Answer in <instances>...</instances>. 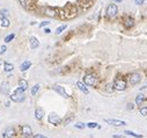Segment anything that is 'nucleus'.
<instances>
[{"mask_svg":"<svg viewBox=\"0 0 147 138\" xmlns=\"http://www.w3.org/2000/svg\"><path fill=\"white\" fill-rule=\"evenodd\" d=\"M24 99H26V95H24V91H22L20 87H17L14 93L10 95V100L14 102H23Z\"/></svg>","mask_w":147,"mask_h":138,"instance_id":"obj_1","label":"nucleus"},{"mask_svg":"<svg viewBox=\"0 0 147 138\" xmlns=\"http://www.w3.org/2000/svg\"><path fill=\"white\" fill-rule=\"evenodd\" d=\"M52 89H53L54 92H57L59 95H61L64 99H70L71 96L66 93V91H65V88L63 87V86H60V85H53L52 86Z\"/></svg>","mask_w":147,"mask_h":138,"instance_id":"obj_2","label":"nucleus"},{"mask_svg":"<svg viewBox=\"0 0 147 138\" xmlns=\"http://www.w3.org/2000/svg\"><path fill=\"white\" fill-rule=\"evenodd\" d=\"M114 88L119 92L125 91L126 89V81L123 80V79H116V81L114 82Z\"/></svg>","mask_w":147,"mask_h":138,"instance_id":"obj_3","label":"nucleus"},{"mask_svg":"<svg viewBox=\"0 0 147 138\" xmlns=\"http://www.w3.org/2000/svg\"><path fill=\"white\" fill-rule=\"evenodd\" d=\"M48 121H49V123H51V124L58 125V124H60L61 118H60V116L58 114H56V113H51V114L49 115V117H48Z\"/></svg>","mask_w":147,"mask_h":138,"instance_id":"obj_4","label":"nucleus"},{"mask_svg":"<svg viewBox=\"0 0 147 138\" xmlns=\"http://www.w3.org/2000/svg\"><path fill=\"white\" fill-rule=\"evenodd\" d=\"M118 13V8H117V5L115 3H110L109 6L107 7V15L110 17H115Z\"/></svg>","mask_w":147,"mask_h":138,"instance_id":"obj_5","label":"nucleus"},{"mask_svg":"<svg viewBox=\"0 0 147 138\" xmlns=\"http://www.w3.org/2000/svg\"><path fill=\"white\" fill-rule=\"evenodd\" d=\"M104 122H107V123H109L110 125H114V127H124V125L127 124L125 121L114 120V118H104Z\"/></svg>","mask_w":147,"mask_h":138,"instance_id":"obj_6","label":"nucleus"},{"mask_svg":"<svg viewBox=\"0 0 147 138\" xmlns=\"http://www.w3.org/2000/svg\"><path fill=\"white\" fill-rule=\"evenodd\" d=\"M84 82L86 86H94L96 84V78L93 74H86L84 77Z\"/></svg>","mask_w":147,"mask_h":138,"instance_id":"obj_7","label":"nucleus"},{"mask_svg":"<svg viewBox=\"0 0 147 138\" xmlns=\"http://www.w3.org/2000/svg\"><path fill=\"white\" fill-rule=\"evenodd\" d=\"M44 12V15H47V16H50V17H56L57 16V9H54L52 7H45L43 9Z\"/></svg>","mask_w":147,"mask_h":138,"instance_id":"obj_8","label":"nucleus"},{"mask_svg":"<svg viewBox=\"0 0 147 138\" xmlns=\"http://www.w3.org/2000/svg\"><path fill=\"white\" fill-rule=\"evenodd\" d=\"M141 81V74L140 73H133L130 77V84L131 85H137Z\"/></svg>","mask_w":147,"mask_h":138,"instance_id":"obj_9","label":"nucleus"},{"mask_svg":"<svg viewBox=\"0 0 147 138\" xmlns=\"http://www.w3.org/2000/svg\"><path fill=\"white\" fill-rule=\"evenodd\" d=\"M43 116H44V110H43V108L37 107L36 109H35V117H36V120L41 121V120L43 118Z\"/></svg>","mask_w":147,"mask_h":138,"instance_id":"obj_10","label":"nucleus"},{"mask_svg":"<svg viewBox=\"0 0 147 138\" xmlns=\"http://www.w3.org/2000/svg\"><path fill=\"white\" fill-rule=\"evenodd\" d=\"M29 44L31 49H37L40 47V41L37 40L36 37H30L29 38Z\"/></svg>","mask_w":147,"mask_h":138,"instance_id":"obj_11","label":"nucleus"},{"mask_svg":"<svg viewBox=\"0 0 147 138\" xmlns=\"http://www.w3.org/2000/svg\"><path fill=\"white\" fill-rule=\"evenodd\" d=\"M22 134H23L24 137H29L33 134V130H31V128H30L29 125H23L22 127Z\"/></svg>","mask_w":147,"mask_h":138,"instance_id":"obj_12","label":"nucleus"},{"mask_svg":"<svg viewBox=\"0 0 147 138\" xmlns=\"http://www.w3.org/2000/svg\"><path fill=\"white\" fill-rule=\"evenodd\" d=\"M14 135H15V130H14L13 128H7L2 136L3 137H7V138H10V137H13Z\"/></svg>","mask_w":147,"mask_h":138,"instance_id":"obj_13","label":"nucleus"},{"mask_svg":"<svg viewBox=\"0 0 147 138\" xmlns=\"http://www.w3.org/2000/svg\"><path fill=\"white\" fill-rule=\"evenodd\" d=\"M0 24H1V27L3 28H7V27H9V19L7 16H1V19H0Z\"/></svg>","mask_w":147,"mask_h":138,"instance_id":"obj_14","label":"nucleus"},{"mask_svg":"<svg viewBox=\"0 0 147 138\" xmlns=\"http://www.w3.org/2000/svg\"><path fill=\"white\" fill-rule=\"evenodd\" d=\"M77 86H78V88H79V89H80L81 92H84L85 94H88V93H89V91L87 89V86L85 85V82L78 81V82H77Z\"/></svg>","mask_w":147,"mask_h":138,"instance_id":"obj_15","label":"nucleus"},{"mask_svg":"<svg viewBox=\"0 0 147 138\" xmlns=\"http://www.w3.org/2000/svg\"><path fill=\"white\" fill-rule=\"evenodd\" d=\"M30 66H31V62L26 61V62H23V63L20 65V71H21V72H24V71L29 70Z\"/></svg>","mask_w":147,"mask_h":138,"instance_id":"obj_16","label":"nucleus"},{"mask_svg":"<svg viewBox=\"0 0 147 138\" xmlns=\"http://www.w3.org/2000/svg\"><path fill=\"white\" fill-rule=\"evenodd\" d=\"M19 87L22 89V91H27L28 89V81L26 79H21L19 81Z\"/></svg>","mask_w":147,"mask_h":138,"instance_id":"obj_17","label":"nucleus"},{"mask_svg":"<svg viewBox=\"0 0 147 138\" xmlns=\"http://www.w3.org/2000/svg\"><path fill=\"white\" fill-rule=\"evenodd\" d=\"M144 101H145V95L139 93V94L136 96V104H137V106H140V104H143Z\"/></svg>","mask_w":147,"mask_h":138,"instance_id":"obj_18","label":"nucleus"},{"mask_svg":"<svg viewBox=\"0 0 147 138\" xmlns=\"http://www.w3.org/2000/svg\"><path fill=\"white\" fill-rule=\"evenodd\" d=\"M134 26V21L132 17H126V20H125V27L127 28V29H130V28H132Z\"/></svg>","mask_w":147,"mask_h":138,"instance_id":"obj_19","label":"nucleus"},{"mask_svg":"<svg viewBox=\"0 0 147 138\" xmlns=\"http://www.w3.org/2000/svg\"><path fill=\"white\" fill-rule=\"evenodd\" d=\"M0 92H1L2 94H8V92H9V86H8L7 82H2L1 88H0Z\"/></svg>","mask_w":147,"mask_h":138,"instance_id":"obj_20","label":"nucleus"},{"mask_svg":"<svg viewBox=\"0 0 147 138\" xmlns=\"http://www.w3.org/2000/svg\"><path fill=\"white\" fill-rule=\"evenodd\" d=\"M20 1V3L22 5V7H24V8H29L30 5L33 3V0H19Z\"/></svg>","mask_w":147,"mask_h":138,"instance_id":"obj_21","label":"nucleus"},{"mask_svg":"<svg viewBox=\"0 0 147 138\" xmlns=\"http://www.w3.org/2000/svg\"><path fill=\"white\" fill-rule=\"evenodd\" d=\"M13 69H14V65L10 64V63H5L3 64V70L6 72H10V71H13Z\"/></svg>","mask_w":147,"mask_h":138,"instance_id":"obj_22","label":"nucleus"},{"mask_svg":"<svg viewBox=\"0 0 147 138\" xmlns=\"http://www.w3.org/2000/svg\"><path fill=\"white\" fill-rule=\"evenodd\" d=\"M38 91H40V85L38 84H36L35 86H34L33 88H31V91H30V93H31V95L33 96H35V95L38 93Z\"/></svg>","mask_w":147,"mask_h":138,"instance_id":"obj_23","label":"nucleus"},{"mask_svg":"<svg viewBox=\"0 0 147 138\" xmlns=\"http://www.w3.org/2000/svg\"><path fill=\"white\" fill-rule=\"evenodd\" d=\"M125 134L129 136H131V137H136V138H143V135H138V134H136V132L133 131H130V130H126L125 131Z\"/></svg>","mask_w":147,"mask_h":138,"instance_id":"obj_24","label":"nucleus"},{"mask_svg":"<svg viewBox=\"0 0 147 138\" xmlns=\"http://www.w3.org/2000/svg\"><path fill=\"white\" fill-rule=\"evenodd\" d=\"M67 28V24H63V26H60V27L57 28V30H56V35H60L61 33H63L65 29Z\"/></svg>","mask_w":147,"mask_h":138,"instance_id":"obj_25","label":"nucleus"},{"mask_svg":"<svg viewBox=\"0 0 147 138\" xmlns=\"http://www.w3.org/2000/svg\"><path fill=\"white\" fill-rule=\"evenodd\" d=\"M86 127L89 129H94V128H100V125L97 124L96 122H89V123H87L86 124Z\"/></svg>","mask_w":147,"mask_h":138,"instance_id":"obj_26","label":"nucleus"},{"mask_svg":"<svg viewBox=\"0 0 147 138\" xmlns=\"http://www.w3.org/2000/svg\"><path fill=\"white\" fill-rule=\"evenodd\" d=\"M14 38H15V34H9V35H7L6 37H5V42H6V43H9L10 41H13Z\"/></svg>","mask_w":147,"mask_h":138,"instance_id":"obj_27","label":"nucleus"},{"mask_svg":"<svg viewBox=\"0 0 147 138\" xmlns=\"http://www.w3.org/2000/svg\"><path fill=\"white\" fill-rule=\"evenodd\" d=\"M8 14H9V10L7 8H1L0 9V16H8Z\"/></svg>","mask_w":147,"mask_h":138,"instance_id":"obj_28","label":"nucleus"},{"mask_svg":"<svg viewBox=\"0 0 147 138\" xmlns=\"http://www.w3.org/2000/svg\"><path fill=\"white\" fill-rule=\"evenodd\" d=\"M139 111H140V114L143 115V116H147V107L146 106H145V107H140Z\"/></svg>","mask_w":147,"mask_h":138,"instance_id":"obj_29","label":"nucleus"},{"mask_svg":"<svg viewBox=\"0 0 147 138\" xmlns=\"http://www.w3.org/2000/svg\"><path fill=\"white\" fill-rule=\"evenodd\" d=\"M6 50H7L6 45H1V47H0V55L5 54V52H6Z\"/></svg>","mask_w":147,"mask_h":138,"instance_id":"obj_30","label":"nucleus"},{"mask_svg":"<svg viewBox=\"0 0 147 138\" xmlns=\"http://www.w3.org/2000/svg\"><path fill=\"white\" fill-rule=\"evenodd\" d=\"M134 2H136V5H138V6H141V5L145 3V0H134Z\"/></svg>","mask_w":147,"mask_h":138,"instance_id":"obj_31","label":"nucleus"},{"mask_svg":"<svg viewBox=\"0 0 147 138\" xmlns=\"http://www.w3.org/2000/svg\"><path fill=\"white\" fill-rule=\"evenodd\" d=\"M85 127H86V124H84V123H77L75 124V128H78V129H84Z\"/></svg>","mask_w":147,"mask_h":138,"instance_id":"obj_32","label":"nucleus"},{"mask_svg":"<svg viewBox=\"0 0 147 138\" xmlns=\"http://www.w3.org/2000/svg\"><path fill=\"white\" fill-rule=\"evenodd\" d=\"M50 23V21H44V22H42V23H40V27H45V26H48V24Z\"/></svg>","mask_w":147,"mask_h":138,"instance_id":"obj_33","label":"nucleus"},{"mask_svg":"<svg viewBox=\"0 0 147 138\" xmlns=\"http://www.w3.org/2000/svg\"><path fill=\"white\" fill-rule=\"evenodd\" d=\"M44 33H45V34H50L51 29H49V28H45V29H44Z\"/></svg>","mask_w":147,"mask_h":138,"instance_id":"obj_34","label":"nucleus"},{"mask_svg":"<svg viewBox=\"0 0 147 138\" xmlns=\"http://www.w3.org/2000/svg\"><path fill=\"white\" fill-rule=\"evenodd\" d=\"M34 138H47V137H44L43 135H35L34 136Z\"/></svg>","mask_w":147,"mask_h":138,"instance_id":"obj_35","label":"nucleus"},{"mask_svg":"<svg viewBox=\"0 0 147 138\" xmlns=\"http://www.w3.org/2000/svg\"><path fill=\"white\" fill-rule=\"evenodd\" d=\"M112 137L114 138H124V136L123 135H114Z\"/></svg>","mask_w":147,"mask_h":138,"instance_id":"obj_36","label":"nucleus"},{"mask_svg":"<svg viewBox=\"0 0 147 138\" xmlns=\"http://www.w3.org/2000/svg\"><path fill=\"white\" fill-rule=\"evenodd\" d=\"M132 108H133V103H129V106H127V109H129V110H131Z\"/></svg>","mask_w":147,"mask_h":138,"instance_id":"obj_37","label":"nucleus"},{"mask_svg":"<svg viewBox=\"0 0 147 138\" xmlns=\"http://www.w3.org/2000/svg\"><path fill=\"white\" fill-rule=\"evenodd\" d=\"M115 2H122V1H123V0H114Z\"/></svg>","mask_w":147,"mask_h":138,"instance_id":"obj_38","label":"nucleus"},{"mask_svg":"<svg viewBox=\"0 0 147 138\" xmlns=\"http://www.w3.org/2000/svg\"><path fill=\"white\" fill-rule=\"evenodd\" d=\"M85 2H92V1H93V0H84Z\"/></svg>","mask_w":147,"mask_h":138,"instance_id":"obj_39","label":"nucleus"}]
</instances>
